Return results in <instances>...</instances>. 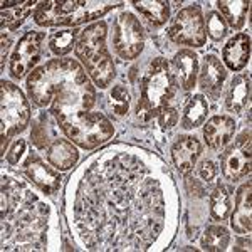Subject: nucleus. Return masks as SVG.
Instances as JSON below:
<instances>
[{"label": "nucleus", "mask_w": 252, "mask_h": 252, "mask_svg": "<svg viewBox=\"0 0 252 252\" xmlns=\"http://www.w3.org/2000/svg\"><path fill=\"white\" fill-rule=\"evenodd\" d=\"M251 104V78L247 74L235 76L227 93L225 106L234 113H242Z\"/></svg>", "instance_id": "nucleus-20"}, {"label": "nucleus", "mask_w": 252, "mask_h": 252, "mask_svg": "<svg viewBox=\"0 0 252 252\" xmlns=\"http://www.w3.org/2000/svg\"><path fill=\"white\" fill-rule=\"evenodd\" d=\"M115 7L113 2L86 0H52L39 5L34 19L39 26H78L99 19Z\"/></svg>", "instance_id": "nucleus-6"}, {"label": "nucleus", "mask_w": 252, "mask_h": 252, "mask_svg": "<svg viewBox=\"0 0 252 252\" xmlns=\"http://www.w3.org/2000/svg\"><path fill=\"white\" fill-rule=\"evenodd\" d=\"M207 32L214 40H220L227 32V24L219 12H210L207 15Z\"/></svg>", "instance_id": "nucleus-31"}, {"label": "nucleus", "mask_w": 252, "mask_h": 252, "mask_svg": "<svg viewBox=\"0 0 252 252\" xmlns=\"http://www.w3.org/2000/svg\"><path fill=\"white\" fill-rule=\"evenodd\" d=\"M235 133V121L230 116H214L204 126V138L214 150L223 148Z\"/></svg>", "instance_id": "nucleus-13"}, {"label": "nucleus", "mask_w": 252, "mask_h": 252, "mask_svg": "<svg viewBox=\"0 0 252 252\" xmlns=\"http://www.w3.org/2000/svg\"><path fill=\"white\" fill-rule=\"evenodd\" d=\"M46 123H47V116L42 115L32 125L31 140L39 150L46 148V146L49 148V145H51V129H49V126H46Z\"/></svg>", "instance_id": "nucleus-29"}, {"label": "nucleus", "mask_w": 252, "mask_h": 252, "mask_svg": "<svg viewBox=\"0 0 252 252\" xmlns=\"http://www.w3.org/2000/svg\"><path fill=\"white\" fill-rule=\"evenodd\" d=\"M198 175H200L204 184H210L215 178V175H217V166L212 161H202V165L198 166Z\"/></svg>", "instance_id": "nucleus-33"}, {"label": "nucleus", "mask_w": 252, "mask_h": 252, "mask_svg": "<svg viewBox=\"0 0 252 252\" xmlns=\"http://www.w3.org/2000/svg\"><path fill=\"white\" fill-rule=\"evenodd\" d=\"M175 96V81L165 59L158 58L150 64L148 72L141 81V96L136 106V115L141 121H150L168 108Z\"/></svg>", "instance_id": "nucleus-5"}, {"label": "nucleus", "mask_w": 252, "mask_h": 252, "mask_svg": "<svg viewBox=\"0 0 252 252\" xmlns=\"http://www.w3.org/2000/svg\"><path fill=\"white\" fill-rule=\"evenodd\" d=\"M158 121H160V126L163 129H172L178 121V113L175 108H165L163 111L158 115Z\"/></svg>", "instance_id": "nucleus-32"}, {"label": "nucleus", "mask_w": 252, "mask_h": 252, "mask_svg": "<svg viewBox=\"0 0 252 252\" xmlns=\"http://www.w3.org/2000/svg\"><path fill=\"white\" fill-rule=\"evenodd\" d=\"M76 37H78V31H59L54 32L49 39V47L56 56H64L76 47Z\"/></svg>", "instance_id": "nucleus-27"}, {"label": "nucleus", "mask_w": 252, "mask_h": 252, "mask_svg": "<svg viewBox=\"0 0 252 252\" xmlns=\"http://www.w3.org/2000/svg\"><path fill=\"white\" fill-rule=\"evenodd\" d=\"M251 182L244 184L237 190L235 197V207L230 215V225L234 232L237 234H249L252 227V207H251Z\"/></svg>", "instance_id": "nucleus-15"}, {"label": "nucleus", "mask_w": 252, "mask_h": 252, "mask_svg": "<svg viewBox=\"0 0 252 252\" xmlns=\"http://www.w3.org/2000/svg\"><path fill=\"white\" fill-rule=\"evenodd\" d=\"M9 47H10V39L5 37V34H2V66L5 63V58H7V52H9Z\"/></svg>", "instance_id": "nucleus-35"}, {"label": "nucleus", "mask_w": 252, "mask_h": 252, "mask_svg": "<svg viewBox=\"0 0 252 252\" xmlns=\"http://www.w3.org/2000/svg\"><path fill=\"white\" fill-rule=\"evenodd\" d=\"M229 241H230V235L227 232V229H223L222 225H212L204 232L202 247L210 252H220L227 249Z\"/></svg>", "instance_id": "nucleus-26"}, {"label": "nucleus", "mask_w": 252, "mask_h": 252, "mask_svg": "<svg viewBox=\"0 0 252 252\" xmlns=\"http://www.w3.org/2000/svg\"><path fill=\"white\" fill-rule=\"evenodd\" d=\"M185 185H187V192H189L190 195H193V197H204V193H205L204 182L189 177V178H187V182H185Z\"/></svg>", "instance_id": "nucleus-34"}, {"label": "nucleus", "mask_w": 252, "mask_h": 252, "mask_svg": "<svg viewBox=\"0 0 252 252\" xmlns=\"http://www.w3.org/2000/svg\"><path fill=\"white\" fill-rule=\"evenodd\" d=\"M225 78H227V72L220 61L215 58V56H207L200 71V79H198L202 91L207 93L214 99H217L222 91Z\"/></svg>", "instance_id": "nucleus-14"}, {"label": "nucleus", "mask_w": 252, "mask_h": 252, "mask_svg": "<svg viewBox=\"0 0 252 252\" xmlns=\"http://www.w3.org/2000/svg\"><path fill=\"white\" fill-rule=\"evenodd\" d=\"M222 173L227 180L239 182L251 173V131L239 135L220 157Z\"/></svg>", "instance_id": "nucleus-10"}, {"label": "nucleus", "mask_w": 252, "mask_h": 252, "mask_svg": "<svg viewBox=\"0 0 252 252\" xmlns=\"http://www.w3.org/2000/svg\"><path fill=\"white\" fill-rule=\"evenodd\" d=\"M26 177L47 195L56 193L61 187V175L47 166L39 157L32 158L26 165Z\"/></svg>", "instance_id": "nucleus-12"}, {"label": "nucleus", "mask_w": 252, "mask_h": 252, "mask_svg": "<svg viewBox=\"0 0 252 252\" xmlns=\"http://www.w3.org/2000/svg\"><path fill=\"white\" fill-rule=\"evenodd\" d=\"M202 153V145L195 136H180L172 148V160L182 173H189Z\"/></svg>", "instance_id": "nucleus-16"}, {"label": "nucleus", "mask_w": 252, "mask_h": 252, "mask_svg": "<svg viewBox=\"0 0 252 252\" xmlns=\"http://www.w3.org/2000/svg\"><path fill=\"white\" fill-rule=\"evenodd\" d=\"M234 251H251V239L246 237L242 241H239L237 247H234Z\"/></svg>", "instance_id": "nucleus-36"}, {"label": "nucleus", "mask_w": 252, "mask_h": 252, "mask_svg": "<svg viewBox=\"0 0 252 252\" xmlns=\"http://www.w3.org/2000/svg\"><path fill=\"white\" fill-rule=\"evenodd\" d=\"M113 46L121 59H135L145 46L143 29L133 14L123 12L113 26Z\"/></svg>", "instance_id": "nucleus-9"}, {"label": "nucleus", "mask_w": 252, "mask_h": 252, "mask_svg": "<svg viewBox=\"0 0 252 252\" xmlns=\"http://www.w3.org/2000/svg\"><path fill=\"white\" fill-rule=\"evenodd\" d=\"M72 217L89 249L146 251L165 225L163 184L131 150H106L84 170Z\"/></svg>", "instance_id": "nucleus-1"}, {"label": "nucleus", "mask_w": 252, "mask_h": 252, "mask_svg": "<svg viewBox=\"0 0 252 252\" xmlns=\"http://www.w3.org/2000/svg\"><path fill=\"white\" fill-rule=\"evenodd\" d=\"M34 3L35 2H2V27L12 26V29H15L20 26Z\"/></svg>", "instance_id": "nucleus-25"}, {"label": "nucleus", "mask_w": 252, "mask_h": 252, "mask_svg": "<svg viewBox=\"0 0 252 252\" xmlns=\"http://www.w3.org/2000/svg\"><path fill=\"white\" fill-rule=\"evenodd\" d=\"M0 111H2V153H5V145L9 143V140L24 131L31 120V108L24 93L15 84L7 81H2Z\"/></svg>", "instance_id": "nucleus-7"}, {"label": "nucleus", "mask_w": 252, "mask_h": 252, "mask_svg": "<svg viewBox=\"0 0 252 252\" xmlns=\"http://www.w3.org/2000/svg\"><path fill=\"white\" fill-rule=\"evenodd\" d=\"M74 51L96 86H109L115 78V64L106 47V24L96 22L79 32Z\"/></svg>", "instance_id": "nucleus-4"}, {"label": "nucleus", "mask_w": 252, "mask_h": 252, "mask_svg": "<svg viewBox=\"0 0 252 252\" xmlns=\"http://www.w3.org/2000/svg\"><path fill=\"white\" fill-rule=\"evenodd\" d=\"M109 101H111V108L115 109L118 116H123L128 113L129 108V93L126 91L125 86H115L113 91L109 93Z\"/></svg>", "instance_id": "nucleus-30"}, {"label": "nucleus", "mask_w": 252, "mask_h": 252, "mask_svg": "<svg viewBox=\"0 0 252 252\" xmlns=\"http://www.w3.org/2000/svg\"><path fill=\"white\" fill-rule=\"evenodd\" d=\"M251 58V39L247 34H237L227 40L222 51V59L225 66L232 71L241 69L249 63Z\"/></svg>", "instance_id": "nucleus-17"}, {"label": "nucleus", "mask_w": 252, "mask_h": 252, "mask_svg": "<svg viewBox=\"0 0 252 252\" xmlns=\"http://www.w3.org/2000/svg\"><path fill=\"white\" fill-rule=\"evenodd\" d=\"M232 209V189L219 184L210 195V214L215 220H225Z\"/></svg>", "instance_id": "nucleus-21"}, {"label": "nucleus", "mask_w": 252, "mask_h": 252, "mask_svg": "<svg viewBox=\"0 0 252 252\" xmlns=\"http://www.w3.org/2000/svg\"><path fill=\"white\" fill-rule=\"evenodd\" d=\"M136 10L153 26H163L170 15V3L161 0H140L133 2Z\"/></svg>", "instance_id": "nucleus-23"}, {"label": "nucleus", "mask_w": 252, "mask_h": 252, "mask_svg": "<svg viewBox=\"0 0 252 252\" xmlns=\"http://www.w3.org/2000/svg\"><path fill=\"white\" fill-rule=\"evenodd\" d=\"M79 153L76 146L69 143L67 140H54L47 148V160L54 168L58 170H69L78 163Z\"/></svg>", "instance_id": "nucleus-19"}, {"label": "nucleus", "mask_w": 252, "mask_h": 252, "mask_svg": "<svg viewBox=\"0 0 252 252\" xmlns=\"http://www.w3.org/2000/svg\"><path fill=\"white\" fill-rule=\"evenodd\" d=\"M198 72V59L192 51H180L173 59V81L189 91L195 86Z\"/></svg>", "instance_id": "nucleus-18"}, {"label": "nucleus", "mask_w": 252, "mask_h": 252, "mask_svg": "<svg viewBox=\"0 0 252 252\" xmlns=\"http://www.w3.org/2000/svg\"><path fill=\"white\" fill-rule=\"evenodd\" d=\"M42 42L44 34L34 31H29L17 42L10 59V74L15 79H20L26 74H29L31 69L39 63L40 54H42Z\"/></svg>", "instance_id": "nucleus-11"}, {"label": "nucleus", "mask_w": 252, "mask_h": 252, "mask_svg": "<svg viewBox=\"0 0 252 252\" xmlns=\"http://www.w3.org/2000/svg\"><path fill=\"white\" fill-rule=\"evenodd\" d=\"M168 35L177 44L193 47L204 46L207 39V31L200 9L197 5L182 9L170 24Z\"/></svg>", "instance_id": "nucleus-8"}, {"label": "nucleus", "mask_w": 252, "mask_h": 252, "mask_svg": "<svg viewBox=\"0 0 252 252\" xmlns=\"http://www.w3.org/2000/svg\"><path fill=\"white\" fill-rule=\"evenodd\" d=\"M34 152L29 150V145H27L26 140H17L14 145L10 146L9 153H7V161L10 165H24L26 166L32 158H35Z\"/></svg>", "instance_id": "nucleus-28"}, {"label": "nucleus", "mask_w": 252, "mask_h": 252, "mask_svg": "<svg viewBox=\"0 0 252 252\" xmlns=\"http://www.w3.org/2000/svg\"><path fill=\"white\" fill-rule=\"evenodd\" d=\"M217 5L222 12L223 20H227L229 26L234 27V29H241L244 22H246V15L249 12L251 2H247V0H222Z\"/></svg>", "instance_id": "nucleus-24"}, {"label": "nucleus", "mask_w": 252, "mask_h": 252, "mask_svg": "<svg viewBox=\"0 0 252 252\" xmlns=\"http://www.w3.org/2000/svg\"><path fill=\"white\" fill-rule=\"evenodd\" d=\"M27 91L39 108H49L66 136L81 148L93 150L113 136L111 121L91 111L96 91L74 59H52L35 69Z\"/></svg>", "instance_id": "nucleus-2"}, {"label": "nucleus", "mask_w": 252, "mask_h": 252, "mask_svg": "<svg viewBox=\"0 0 252 252\" xmlns=\"http://www.w3.org/2000/svg\"><path fill=\"white\" fill-rule=\"evenodd\" d=\"M49 209L26 184L12 177L2 178V249H44V229Z\"/></svg>", "instance_id": "nucleus-3"}, {"label": "nucleus", "mask_w": 252, "mask_h": 252, "mask_svg": "<svg viewBox=\"0 0 252 252\" xmlns=\"http://www.w3.org/2000/svg\"><path fill=\"white\" fill-rule=\"evenodd\" d=\"M207 113H209V104L207 99L202 94H195L190 97V101L187 103L184 109V118H182V128L192 129L200 126L205 121Z\"/></svg>", "instance_id": "nucleus-22"}]
</instances>
